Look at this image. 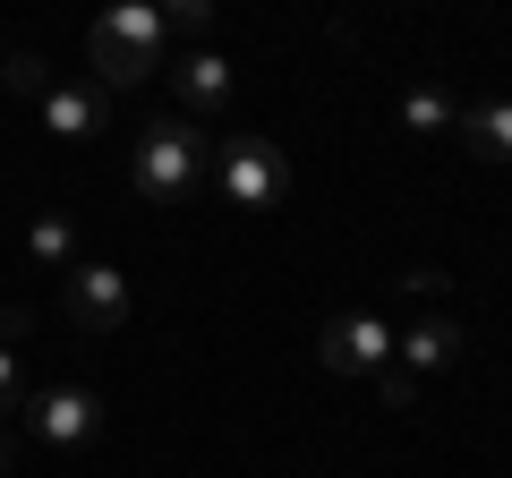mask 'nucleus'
<instances>
[{
	"instance_id": "1",
	"label": "nucleus",
	"mask_w": 512,
	"mask_h": 478,
	"mask_svg": "<svg viewBox=\"0 0 512 478\" xmlns=\"http://www.w3.org/2000/svg\"><path fill=\"white\" fill-rule=\"evenodd\" d=\"M163 43H171V26H163V9H154V0H120V9H103V18H94V35H86L103 94L154 77V69H163Z\"/></svg>"
},
{
	"instance_id": "2",
	"label": "nucleus",
	"mask_w": 512,
	"mask_h": 478,
	"mask_svg": "<svg viewBox=\"0 0 512 478\" xmlns=\"http://www.w3.org/2000/svg\"><path fill=\"white\" fill-rule=\"evenodd\" d=\"M205 171H214V154H205L197 120H154V129L137 137V154H128V180H137V197H154V205L205 188Z\"/></svg>"
},
{
	"instance_id": "3",
	"label": "nucleus",
	"mask_w": 512,
	"mask_h": 478,
	"mask_svg": "<svg viewBox=\"0 0 512 478\" xmlns=\"http://www.w3.org/2000/svg\"><path fill=\"white\" fill-rule=\"evenodd\" d=\"M214 180H222V197H231V205L265 214V205H282V188H291V163H282L274 137H231L222 163H214Z\"/></svg>"
},
{
	"instance_id": "4",
	"label": "nucleus",
	"mask_w": 512,
	"mask_h": 478,
	"mask_svg": "<svg viewBox=\"0 0 512 478\" xmlns=\"http://www.w3.org/2000/svg\"><path fill=\"white\" fill-rule=\"evenodd\" d=\"M316 359H325L333 376H384L393 368V325L367 308H342L325 333H316Z\"/></svg>"
},
{
	"instance_id": "5",
	"label": "nucleus",
	"mask_w": 512,
	"mask_h": 478,
	"mask_svg": "<svg viewBox=\"0 0 512 478\" xmlns=\"http://www.w3.org/2000/svg\"><path fill=\"white\" fill-rule=\"evenodd\" d=\"M26 427H35L52 453H69V444H94V427H103V402H94L86 385H52V393H26Z\"/></svg>"
},
{
	"instance_id": "6",
	"label": "nucleus",
	"mask_w": 512,
	"mask_h": 478,
	"mask_svg": "<svg viewBox=\"0 0 512 478\" xmlns=\"http://www.w3.org/2000/svg\"><path fill=\"white\" fill-rule=\"evenodd\" d=\"M69 316L86 333H120L128 325V274H120V265H86V257H77L69 265Z\"/></svg>"
},
{
	"instance_id": "7",
	"label": "nucleus",
	"mask_w": 512,
	"mask_h": 478,
	"mask_svg": "<svg viewBox=\"0 0 512 478\" xmlns=\"http://www.w3.org/2000/svg\"><path fill=\"white\" fill-rule=\"evenodd\" d=\"M393 368H410L419 385L444 376V368H461V325L453 316H419L410 333H393Z\"/></svg>"
},
{
	"instance_id": "8",
	"label": "nucleus",
	"mask_w": 512,
	"mask_h": 478,
	"mask_svg": "<svg viewBox=\"0 0 512 478\" xmlns=\"http://www.w3.org/2000/svg\"><path fill=\"white\" fill-rule=\"evenodd\" d=\"M43 129L52 137H103L111 129V94L103 86H52L43 94Z\"/></svg>"
},
{
	"instance_id": "9",
	"label": "nucleus",
	"mask_w": 512,
	"mask_h": 478,
	"mask_svg": "<svg viewBox=\"0 0 512 478\" xmlns=\"http://www.w3.org/2000/svg\"><path fill=\"white\" fill-rule=\"evenodd\" d=\"M171 86H180L188 111H222L231 103V60L222 52H188V60H171Z\"/></svg>"
},
{
	"instance_id": "10",
	"label": "nucleus",
	"mask_w": 512,
	"mask_h": 478,
	"mask_svg": "<svg viewBox=\"0 0 512 478\" xmlns=\"http://www.w3.org/2000/svg\"><path fill=\"white\" fill-rule=\"evenodd\" d=\"M461 137H470V154H487V163H512V103H478L453 120Z\"/></svg>"
},
{
	"instance_id": "11",
	"label": "nucleus",
	"mask_w": 512,
	"mask_h": 478,
	"mask_svg": "<svg viewBox=\"0 0 512 478\" xmlns=\"http://www.w3.org/2000/svg\"><path fill=\"white\" fill-rule=\"evenodd\" d=\"M26 257L52 265V274H69V265H77V231L60 214H35V222H26Z\"/></svg>"
},
{
	"instance_id": "12",
	"label": "nucleus",
	"mask_w": 512,
	"mask_h": 478,
	"mask_svg": "<svg viewBox=\"0 0 512 478\" xmlns=\"http://www.w3.org/2000/svg\"><path fill=\"white\" fill-rule=\"evenodd\" d=\"M402 120H410L419 137H436V129H453L461 111H453V94H444V86H410V94H402Z\"/></svg>"
},
{
	"instance_id": "13",
	"label": "nucleus",
	"mask_w": 512,
	"mask_h": 478,
	"mask_svg": "<svg viewBox=\"0 0 512 478\" xmlns=\"http://www.w3.org/2000/svg\"><path fill=\"white\" fill-rule=\"evenodd\" d=\"M0 86L18 94V103H43V94H52V69H43L35 52H9V69H0Z\"/></svg>"
},
{
	"instance_id": "14",
	"label": "nucleus",
	"mask_w": 512,
	"mask_h": 478,
	"mask_svg": "<svg viewBox=\"0 0 512 478\" xmlns=\"http://www.w3.org/2000/svg\"><path fill=\"white\" fill-rule=\"evenodd\" d=\"M26 410V368H18V342H0V419Z\"/></svg>"
},
{
	"instance_id": "15",
	"label": "nucleus",
	"mask_w": 512,
	"mask_h": 478,
	"mask_svg": "<svg viewBox=\"0 0 512 478\" xmlns=\"http://www.w3.org/2000/svg\"><path fill=\"white\" fill-rule=\"evenodd\" d=\"M376 393H384L393 410H410V402H419V376H410V368H384V376H376Z\"/></svg>"
},
{
	"instance_id": "16",
	"label": "nucleus",
	"mask_w": 512,
	"mask_h": 478,
	"mask_svg": "<svg viewBox=\"0 0 512 478\" xmlns=\"http://www.w3.org/2000/svg\"><path fill=\"white\" fill-rule=\"evenodd\" d=\"M163 26H171V35H205V0H171Z\"/></svg>"
}]
</instances>
